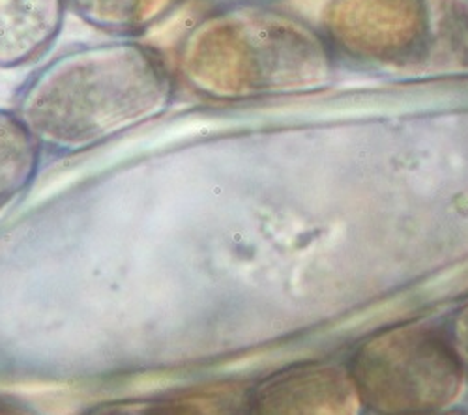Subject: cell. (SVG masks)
I'll return each instance as SVG.
<instances>
[{
    "label": "cell",
    "mask_w": 468,
    "mask_h": 415,
    "mask_svg": "<svg viewBox=\"0 0 468 415\" xmlns=\"http://www.w3.org/2000/svg\"><path fill=\"white\" fill-rule=\"evenodd\" d=\"M167 57L139 37L62 53L23 85L16 115L40 146L85 152L158 120L176 98Z\"/></svg>",
    "instance_id": "cell-1"
},
{
    "label": "cell",
    "mask_w": 468,
    "mask_h": 415,
    "mask_svg": "<svg viewBox=\"0 0 468 415\" xmlns=\"http://www.w3.org/2000/svg\"><path fill=\"white\" fill-rule=\"evenodd\" d=\"M173 67L191 94L216 103H244L324 87L332 55L324 34L298 14L230 0L186 30Z\"/></svg>",
    "instance_id": "cell-2"
},
{
    "label": "cell",
    "mask_w": 468,
    "mask_h": 415,
    "mask_svg": "<svg viewBox=\"0 0 468 415\" xmlns=\"http://www.w3.org/2000/svg\"><path fill=\"white\" fill-rule=\"evenodd\" d=\"M321 17L326 42L350 58L468 73V0H328Z\"/></svg>",
    "instance_id": "cell-3"
},
{
    "label": "cell",
    "mask_w": 468,
    "mask_h": 415,
    "mask_svg": "<svg viewBox=\"0 0 468 415\" xmlns=\"http://www.w3.org/2000/svg\"><path fill=\"white\" fill-rule=\"evenodd\" d=\"M346 368L377 415L444 413L461 397L466 376L448 331L420 322L373 333Z\"/></svg>",
    "instance_id": "cell-4"
},
{
    "label": "cell",
    "mask_w": 468,
    "mask_h": 415,
    "mask_svg": "<svg viewBox=\"0 0 468 415\" xmlns=\"http://www.w3.org/2000/svg\"><path fill=\"white\" fill-rule=\"evenodd\" d=\"M364 402L348 368L309 365L271 386L259 415H362Z\"/></svg>",
    "instance_id": "cell-5"
},
{
    "label": "cell",
    "mask_w": 468,
    "mask_h": 415,
    "mask_svg": "<svg viewBox=\"0 0 468 415\" xmlns=\"http://www.w3.org/2000/svg\"><path fill=\"white\" fill-rule=\"evenodd\" d=\"M69 0H0V69L44 58L62 32Z\"/></svg>",
    "instance_id": "cell-6"
},
{
    "label": "cell",
    "mask_w": 468,
    "mask_h": 415,
    "mask_svg": "<svg viewBox=\"0 0 468 415\" xmlns=\"http://www.w3.org/2000/svg\"><path fill=\"white\" fill-rule=\"evenodd\" d=\"M187 0H69L85 25L114 37H141L165 23Z\"/></svg>",
    "instance_id": "cell-7"
},
{
    "label": "cell",
    "mask_w": 468,
    "mask_h": 415,
    "mask_svg": "<svg viewBox=\"0 0 468 415\" xmlns=\"http://www.w3.org/2000/svg\"><path fill=\"white\" fill-rule=\"evenodd\" d=\"M40 144L16 110L0 109V213L10 208L34 180Z\"/></svg>",
    "instance_id": "cell-8"
},
{
    "label": "cell",
    "mask_w": 468,
    "mask_h": 415,
    "mask_svg": "<svg viewBox=\"0 0 468 415\" xmlns=\"http://www.w3.org/2000/svg\"><path fill=\"white\" fill-rule=\"evenodd\" d=\"M448 337L464 372L468 374V299L452 316Z\"/></svg>",
    "instance_id": "cell-9"
},
{
    "label": "cell",
    "mask_w": 468,
    "mask_h": 415,
    "mask_svg": "<svg viewBox=\"0 0 468 415\" xmlns=\"http://www.w3.org/2000/svg\"><path fill=\"white\" fill-rule=\"evenodd\" d=\"M250 3H266V5H270L271 0H250Z\"/></svg>",
    "instance_id": "cell-10"
},
{
    "label": "cell",
    "mask_w": 468,
    "mask_h": 415,
    "mask_svg": "<svg viewBox=\"0 0 468 415\" xmlns=\"http://www.w3.org/2000/svg\"><path fill=\"white\" fill-rule=\"evenodd\" d=\"M435 415H448V413H446V411H444V413H435Z\"/></svg>",
    "instance_id": "cell-11"
}]
</instances>
